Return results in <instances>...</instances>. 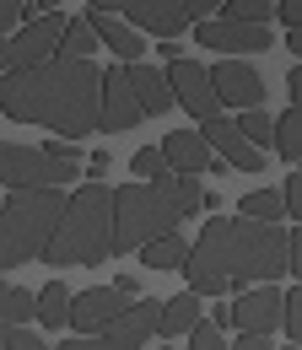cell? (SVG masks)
Wrapping results in <instances>:
<instances>
[{
  "instance_id": "cell-1",
  "label": "cell",
  "mask_w": 302,
  "mask_h": 350,
  "mask_svg": "<svg viewBox=\"0 0 302 350\" xmlns=\"http://www.w3.org/2000/svg\"><path fill=\"white\" fill-rule=\"evenodd\" d=\"M97 103H103V70L92 59H49L0 76V113L16 124H43L60 140H86L97 130Z\"/></svg>"
},
{
  "instance_id": "cell-2",
  "label": "cell",
  "mask_w": 302,
  "mask_h": 350,
  "mask_svg": "<svg viewBox=\"0 0 302 350\" xmlns=\"http://www.w3.org/2000/svg\"><path fill=\"white\" fill-rule=\"evenodd\" d=\"M114 243V189L81 183L76 194H65V216L54 226L49 248L38 259L54 269H76V264H103Z\"/></svg>"
},
{
  "instance_id": "cell-3",
  "label": "cell",
  "mask_w": 302,
  "mask_h": 350,
  "mask_svg": "<svg viewBox=\"0 0 302 350\" xmlns=\"http://www.w3.org/2000/svg\"><path fill=\"white\" fill-rule=\"evenodd\" d=\"M168 232H178V216L151 183L114 189V243H108V254H140L146 243H157Z\"/></svg>"
},
{
  "instance_id": "cell-4",
  "label": "cell",
  "mask_w": 302,
  "mask_h": 350,
  "mask_svg": "<svg viewBox=\"0 0 302 350\" xmlns=\"http://www.w3.org/2000/svg\"><path fill=\"white\" fill-rule=\"evenodd\" d=\"M65 22L60 11H43V16H27L11 38H0V76L5 70H33V65H49L60 59V44H65Z\"/></svg>"
},
{
  "instance_id": "cell-5",
  "label": "cell",
  "mask_w": 302,
  "mask_h": 350,
  "mask_svg": "<svg viewBox=\"0 0 302 350\" xmlns=\"http://www.w3.org/2000/svg\"><path fill=\"white\" fill-rule=\"evenodd\" d=\"M81 167H71V162H49L38 146H11V140H0V183L11 189V194H27V189H65V183H76Z\"/></svg>"
},
{
  "instance_id": "cell-6",
  "label": "cell",
  "mask_w": 302,
  "mask_h": 350,
  "mask_svg": "<svg viewBox=\"0 0 302 350\" xmlns=\"http://www.w3.org/2000/svg\"><path fill=\"white\" fill-rule=\"evenodd\" d=\"M92 11H108V16H119L125 27H146V33H157L162 44H173V38L189 27V16H184L178 0H92Z\"/></svg>"
},
{
  "instance_id": "cell-7",
  "label": "cell",
  "mask_w": 302,
  "mask_h": 350,
  "mask_svg": "<svg viewBox=\"0 0 302 350\" xmlns=\"http://www.w3.org/2000/svg\"><path fill=\"white\" fill-rule=\"evenodd\" d=\"M162 81H168L173 103H178L184 113H194V119L221 113V108H216V92H211V76H205V65H200V59H189V54H168Z\"/></svg>"
},
{
  "instance_id": "cell-8",
  "label": "cell",
  "mask_w": 302,
  "mask_h": 350,
  "mask_svg": "<svg viewBox=\"0 0 302 350\" xmlns=\"http://www.w3.org/2000/svg\"><path fill=\"white\" fill-rule=\"evenodd\" d=\"M211 76V92H216V108H238V113H249V108H264V76H259L249 59H221Z\"/></svg>"
},
{
  "instance_id": "cell-9",
  "label": "cell",
  "mask_w": 302,
  "mask_h": 350,
  "mask_svg": "<svg viewBox=\"0 0 302 350\" xmlns=\"http://www.w3.org/2000/svg\"><path fill=\"white\" fill-rule=\"evenodd\" d=\"M200 140L211 146V157L221 162V167H238V173H264V151H254L243 135H238V124L227 119V113H211V119H200Z\"/></svg>"
},
{
  "instance_id": "cell-10",
  "label": "cell",
  "mask_w": 302,
  "mask_h": 350,
  "mask_svg": "<svg viewBox=\"0 0 302 350\" xmlns=\"http://www.w3.org/2000/svg\"><path fill=\"white\" fill-rule=\"evenodd\" d=\"M194 38L200 49H227V54H264V49H275L270 38V27H254V22H227V16H205V22H194Z\"/></svg>"
},
{
  "instance_id": "cell-11",
  "label": "cell",
  "mask_w": 302,
  "mask_h": 350,
  "mask_svg": "<svg viewBox=\"0 0 302 350\" xmlns=\"http://www.w3.org/2000/svg\"><path fill=\"white\" fill-rule=\"evenodd\" d=\"M157 307H162V302L135 297V307H125V318H119V323H108L103 334L81 340V350H140L151 334H157Z\"/></svg>"
},
{
  "instance_id": "cell-12",
  "label": "cell",
  "mask_w": 302,
  "mask_h": 350,
  "mask_svg": "<svg viewBox=\"0 0 302 350\" xmlns=\"http://www.w3.org/2000/svg\"><path fill=\"white\" fill-rule=\"evenodd\" d=\"M125 307H129V297L119 291V286H92V291H81V297H71V329L76 334H103L108 323H119L125 318Z\"/></svg>"
},
{
  "instance_id": "cell-13",
  "label": "cell",
  "mask_w": 302,
  "mask_h": 350,
  "mask_svg": "<svg viewBox=\"0 0 302 350\" xmlns=\"http://www.w3.org/2000/svg\"><path fill=\"white\" fill-rule=\"evenodd\" d=\"M227 312H232L238 334H275L281 329V286H249V291H238V302Z\"/></svg>"
},
{
  "instance_id": "cell-14",
  "label": "cell",
  "mask_w": 302,
  "mask_h": 350,
  "mask_svg": "<svg viewBox=\"0 0 302 350\" xmlns=\"http://www.w3.org/2000/svg\"><path fill=\"white\" fill-rule=\"evenodd\" d=\"M140 124V108H135V97L125 87V65H114V70H103V103H97V130L103 135H125Z\"/></svg>"
},
{
  "instance_id": "cell-15",
  "label": "cell",
  "mask_w": 302,
  "mask_h": 350,
  "mask_svg": "<svg viewBox=\"0 0 302 350\" xmlns=\"http://www.w3.org/2000/svg\"><path fill=\"white\" fill-rule=\"evenodd\" d=\"M157 151H162V167H168V173H184V178L211 173V162H216L211 146H205L194 130H173V135H162V146H157Z\"/></svg>"
},
{
  "instance_id": "cell-16",
  "label": "cell",
  "mask_w": 302,
  "mask_h": 350,
  "mask_svg": "<svg viewBox=\"0 0 302 350\" xmlns=\"http://www.w3.org/2000/svg\"><path fill=\"white\" fill-rule=\"evenodd\" d=\"M81 22L92 27V38H97L103 49H114V54H119V65H140L146 44H140V33H135V27H125V22H119V16H108V11H92V5H86Z\"/></svg>"
},
{
  "instance_id": "cell-17",
  "label": "cell",
  "mask_w": 302,
  "mask_h": 350,
  "mask_svg": "<svg viewBox=\"0 0 302 350\" xmlns=\"http://www.w3.org/2000/svg\"><path fill=\"white\" fill-rule=\"evenodd\" d=\"M125 87H129V97H135V108H140V119L146 113H173V92H168V81H162V70H151V65H125Z\"/></svg>"
},
{
  "instance_id": "cell-18",
  "label": "cell",
  "mask_w": 302,
  "mask_h": 350,
  "mask_svg": "<svg viewBox=\"0 0 302 350\" xmlns=\"http://www.w3.org/2000/svg\"><path fill=\"white\" fill-rule=\"evenodd\" d=\"M200 318H205L200 297H194V291H178V297H168V302L157 307V334H162V340H178V334H189Z\"/></svg>"
},
{
  "instance_id": "cell-19",
  "label": "cell",
  "mask_w": 302,
  "mask_h": 350,
  "mask_svg": "<svg viewBox=\"0 0 302 350\" xmlns=\"http://www.w3.org/2000/svg\"><path fill=\"white\" fill-rule=\"evenodd\" d=\"M151 189H157V194H162V200L173 205V216H178V221H184V216H194V211H200V200H205V189H200V178L168 173V167H162L157 178H151Z\"/></svg>"
},
{
  "instance_id": "cell-20",
  "label": "cell",
  "mask_w": 302,
  "mask_h": 350,
  "mask_svg": "<svg viewBox=\"0 0 302 350\" xmlns=\"http://www.w3.org/2000/svg\"><path fill=\"white\" fill-rule=\"evenodd\" d=\"M71 286L65 280H49L43 291H33V323H43V329H60L65 318H71Z\"/></svg>"
},
{
  "instance_id": "cell-21",
  "label": "cell",
  "mask_w": 302,
  "mask_h": 350,
  "mask_svg": "<svg viewBox=\"0 0 302 350\" xmlns=\"http://www.w3.org/2000/svg\"><path fill=\"white\" fill-rule=\"evenodd\" d=\"M270 146L281 151V162H292V167L302 162V108H297V103H292V108L275 119V130H270Z\"/></svg>"
},
{
  "instance_id": "cell-22",
  "label": "cell",
  "mask_w": 302,
  "mask_h": 350,
  "mask_svg": "<svg viewBox=\"0 0 302 350\" xmlns=\"http://www.w3.org/2000/svg\"><path fill=\"white\" fill-rule=\"evenodd\" d=\"M238 216L264 221V226H286V211H281V194H275V189H249V194L238 200Z\"/></svg>"
},
{
  "instance_id": "cell-23",
  "label": "cell",
  "mask_w": 302,
  "mask_h": 350,
  "mask_svg": "<svg viewBox=\"0 0 302 350\" xmlns=\"http://www.w3.org/2000/svg\"><path fill=\"white\" fill-rule=\"evenodd\" d=\"M184 259H189V243H184L178 232H168V237H157V243L140 248V264H146V269H184Z\"/></svg>"
},
{
  "instance_id": "cell-24",
  "label": "cell",
  "mask_w": 302,
  "mask_h": 350,
  "mask_svg": "<svg viewBox=\"0 0 302 350\" xmlns=\"http://www.w3.org/2000/svg\"><path fill=\"white\" fill-rule=\"evenodd\" d=\"M0 323H5V329H27V323H33V291L5 286V291H0Z\"/></svg>"
},
{
  "instance_id": "cell-25",
  "label": "cell",
  "mask_w": 302,
  "mask_h": 350,
  "mask_svg": "<svg viewBox=\"0 0 302 350\" xmlns=\"http://www.w3.org/2000/svg\"><path fill=\"white\" fill-rule=\"evenodd\" d=\"M216 16H227V22H254V27H270V16H275V0H221V11Z\"/></svg>"
},
{
  "instance_id": "cell-26",
  "label": "cell",
  "mask_w": 302,
  "mask_h": 350,
  "mask_svg": "<svg viewBox=\"0 0 302 350\" xmlns=\"http://www.w3.org/2000/svg\"><path fill=\"white\" fill-rule=\"evenodd\" d=\"M232 124H238V135H243L254 151H270V130H275V119H270L264 108H249V113H238Z\"/></svg>"
},
{
  "instance_id": "cell-27",
  "label": "cell",
  "mask_w": 302,
  "mask_h": 350,
  "mask_svg": "<svg viewBox=\"0 0 302 350\" xmlns=\"http://www.w3.org/2000/svg\"><path fill=\"white\" fill-rule=\"evenodd\" d=\"M92 49H97L92 27H86L81 16H71V22H65V44H60V59H92Z\"/></svg>"
},
{
  "instance_id": "cell-28",
  "label": "cell",
  "mask_w": 302,
  "mask_h": 350,
  "mask_svg": "<svg viewBox=\"0 0 302 350\" xmlns=\"http://www.w3.org/2000/svg\"><path fill=\"white\" fill-rule=\"evenodd\" d=\"M281 329H286V345H302V286L281 291Z\"/></svg>"
},
{
  "instance_id": "cell-29",
  "label": "cell",
  "mask_w": 302,
  "mask_h": 350,
  "mask_svg": "<svg viewBox=\"0 0 302 350\" xmlns=\"http://www.w3.org/2000/svg\"><path fill=\"white\" fill-rule=\"evenodd\" d=\"M189 350H232V345H227V334H221L216 323H205V318H200V323L189 329Z\"/></svg>"
},
{
  "instance_id": "cell-30",
  "label": "cell",
  "mask_w": 302,
  "mask_h": 350,
  "mask_svg": "<svg viewBox=\"0 0 302 350\" xmlns=\"http://www.w3.org/2000/svg\"><path fill=\"white\" fill-rule=\"evenodd\" d=\"M275 194H281V211H286V226H292V221H302V178L292 173L286 183H281V189H275Z\"/></svg>"
},
{
  "instance_id": "cell-31",
  "label": "cell",
  "mask_w": 302,
  "mask_h": 350,
  "mask_svg": "<svg viewBox=\"0 0 302 350\" xmlns=\"http://www.w3.org/2000/svg\"><path fill=\"white\" fill-rule=\"evenodd\" d=\"M129 173L135 178H157L162 173V151H157V146H140V151L129 157Z\"/></svg>"
},
{
  "instance_id": "cell-32",
  "label": "cell",
  "mask_w": 302,
  "mask_h": 350,
  "mask_svg": "<svg viewBox=\"0 0 302 350\" xmlns=\"http://www.w3.org/2000/svg\"><path fill=\"white\" fill-rule=\"evenodd\" d=\"M27 22V0H0V38H11Z\"/></svg>"
},
{
  "instance_id": "cell-33",
  "label": "cell",
  "mask_w": 302,
  "mask_h": 350,
  "mask_svg": "<svg viewBox=\"0 0 302 350\" xmlns=\"http://www.w3.org/2000/svg\"><path fill=\"white\" fill-rule=\"evenodd\" d=\"M0 350H49V345H43V340L33 334V329H11V334H5V345H0Z\"/></svg>"
},
{
  "instance_id": "cell-34",
  "label": "cell",
  "mask_w": 302,
  "mask_h": 350,
  "mask_svg": "<svg viewBox=\"0 0 302 350\" xmlns=\"http://www.w3.org/2000/svg\"><path fill=\"white\" fill-rule=\"evenodd\" d=\"M178 5H184V16H189V22H205V16L221 11V0H178Z\"/></svg>"
},
{
  "instance_id": "cell-35",
  "label": "cell",
  "mask_w": 302,
  "mask_h": 350,
  "mask_svg": "<svg viewBox=\"0 0 302 350\" xmlns=\"http://www.w3.org/2000/svg\"><path fill=\"white\" fill-rule=\"evenodd\" d=\"M275 16L286 27H302V0H275Z\"/></svg>"
},
{
  "instance_id": "cell-36",
  "label": "cell",
  "mask_w": 302,
  "mask_h": 350,
  "mask_svg": "<svg viewBox=\"0 0 302 350\" xmlns=\"http://www.w3.org/2000/svg\"><path fill=\"white\" fill-rule=\"evenodd\" d=\"M232 350H275V340H270V334H238Z\"/></svg>"
},
{
  "instance_id": "cell-37",
  "label": "cell",
  "mask_w": 302,
  "mask_h": 350,
  "mask_svg": "<svg viewBox=\"0 0 302 350\" xmlns=\"http://www.w3.org/2000/svg\"><path fill=\"white\" fill-rule=\"evenodd\" d=\"M108 162H114L108 151H92V162H86V167H92V178H103V173H108Z\"/></svg>"
},
{
  "instance_id": "cell-38",
  "label": "cell",
  "mask_w": 302,
  "mask_h": 350,
  "mask_svg": "<svg viewBox=\"0 0 302 350\" xmlns=\"http://www.w3.org/2000/svg\"><path fill=\"white\" fill-rule=\"evenodd\" d=\"M54 5H60V0H33L27 11H33V16H43V11H54Z\"/></svg>"
},
{
  "instance_id": "cell-39",
  "label": "cell",
  "mask_w": 302,
  "mask_h": 350,
  "mask_svg": "<svg viewBox=\"0 0 302 350\" xmlns=\"http://www.w3.org/2000/svg\"><path fill=\"white\" fill-rule=\"evenodd\" d=\"M5 334H11V329H5V323H0V345H5Z\"/></svg>"
},
{
  "instance_id": "cell-40",
  "label": "cell",
  "mask_w": 302,
  "mask_h": 350,
  "mask_svg": "<svg viewBox=\"0 0 302 350\" xmlns=\"http://www.w3.org/2000/svg\"><path fill=\"white\" fill-rule=\"evenodd\" d=\"M275 350H297V345H275Z\"/></svg>"
},
{
  "instance_id": "cell-41",
  "label": "cell",
  "mask_w": 302,
  "mask_h": 350,
  "mask_svg": "<svg viewBox=\"0 0 302 350\" xmlns=\"http://www.w3.org/2000/svg\"><path fill=\"white\" fill-rule=\"evenodd\" d=\"M0 291H5V286H0Z\"/></svg>"
},
{
  "instance_id": "cell-42",
  "label": "cell",
  "mask_w": 302,
  "mask_h": 350,
  "mask_svg": "<svg viewBox=\"0 0 302 350\" xmlns=\"http://www.w3.org/2000/svg\"><path fill=\"white\" fill-rule=\"evenodd\" d=\"M168 350H173V345H168Z\"/></svg>"
}]
</instances>
